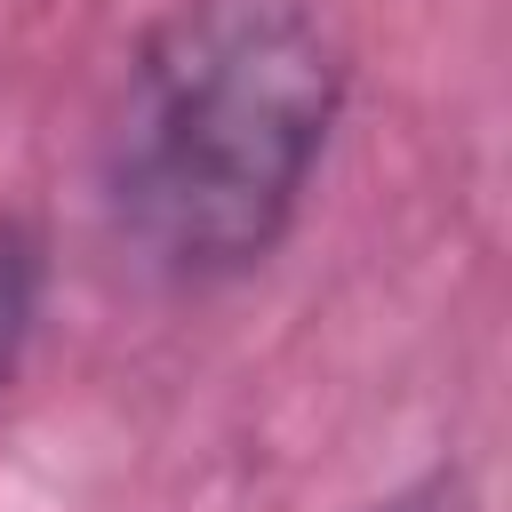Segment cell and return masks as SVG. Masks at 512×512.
Segmentation results:
<instances>
[{
  "label": "cell",
  "instance_id": "cell-2",
  "mask_svg": "<svg viewBox=\"0 0 512 512\" xmlns=\"http://www.w3.org/2000/svg\"><path fill=\"white\" fill-rule=\"evenodd\" d=\"M40 288H48V248L24 216H0V392L24 368V344L40 328Z\"/></svg>",
  "mask_w": 512,
  "mask_h": 512
},
{
  "label": "cell",
  "instance_id": "cell-1",
  "mask_svg": "<svg viewBox=\"0 0 512 512\" xmlns=\"http://www.w3.org/2000/svg\"><path fill=\"white\" fill-rule=\"evenodd\" d=\"M344 48L312 0H168L104 128L112 240L168 288L256 272L336 136Z\"/></svg>",
  "mask_w": 512,
  "mask_h": 512
},
{
  "label": "cell",
  "instance_id": "cell-3",
  "mask_svg": "<svg viewBox=\"0 0 512 512\" xmlns=\"http://www.w3.org/2000/svg\"><path fill=\"white\" fill-rule=\"evenodd\" d=\"M376 512H472V480L456 464H432L424 480H408L400 496H384Z\"/></svg>",
  "mask_w": 512,
  "mask_h": 512
}]
</instances>
